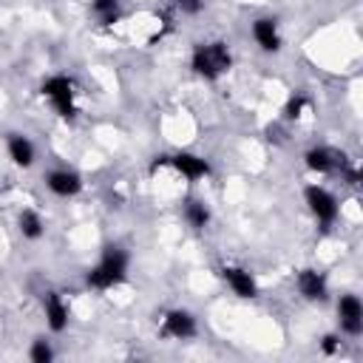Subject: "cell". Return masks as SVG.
I'll return each instance as SVG.
<instances>
[{"label": "cell", "mask_w": 363, "mask_h": 363, "mask_svg": "<svg viewBox=\"0 0 363 363\" xmlns=\"http://www.w3.org/2000/svg\"><path fill=\"white\" fill-rule=\"evenodd\" d=\"M190 65H193V71H196L199 77H204V79H218L221 74L230 71L233 57H230L227 43L213 40V43H199V45L193 48Z\"/></svg>", "instance_id": "6da1fadb"}, {"label": "cell", "mask_w": 363, "mask_h": 363, "mask_svg": "<svg viewBox=\"0 0 363 363\" xmlns=\"http://www.w3.org/2000/svg\"><path fill=\"white\" fill-rule=\"evenodd\" d=\"M162 335L176 337V340H187L196 335V318L187 309H170L162 320Z\"/></svg>", "instance_id": "8992f818"}, {"label": "cell", "mask_w": 363, "mask_h": 363, "mask_svg": "<svg viewBox=\"0 0 363 363\" xmlns=\"http://www.w3.org/2000/svg\"><path fill=\"white\" fill-rule=\"evenodd\" d=\"M337 315H340V329L346 335H360L363 332V303L357 295H343L337 301Z\"/></svg>", "instance_id": "52a82bcc"}, {"label": "cell", "mask_w": 363, "mask_h": 363, "mask_svg": "<svg viewBox=\"0 0 363 363\" xmlns=\"http://www.w3.org/2000/svg\"><path fill=\"white\" fill-rule=\"evenodd\" d=\"M303 105H306L303 96H292V99L286 102V108H284V116H286V119H298L301 111H303Z\"/></svg>", "instance_id": "d6986e66"}, {"label": "cell", "mask_w": 363, "mask_h": 363, "mask_svg": "<svg viewBox=\"0 0 363 363\" xmlns=\"http://www.w3.org/2000/svg\"><path fill=\"white\" fill-rule=\"evenodd\" d=\"M45 184H48V190H51L54 196H62V199L77 196V193L82 190V179H79V173H74V170H51L48 179H45Z\"/></svg>", "instance_id": "ba28073f"}, {"label": "cell", "mask_w": 363, "mask_h": 363, "mask_svg": "<svg viewBox=\"0 0 363 363\" xmlns=\"http://www.w3.org/2000/svg\"><path fill=\"white\" fill-rule=\"evenodd\" d=\"M9 156H11V162H14V164L28 167V164L34 162V145H31L26 136L11 133V136H9Z\"/></svg>", "instance_id": "5bb4252c"}, {"label": "cell", "mask_w": 363, "mask_h": 363, "mask_svg": "<svg viewBox=\"0 0 363 363\" xmlns=\"http://www.w3.org/2000/svg\"><path fill=\"white\" fill-rule=\"evenodd\" d=\"M173 6L182 11V14H199L204 9V0H173Z\"/></svg>", "instance_id": "ffe728a7"}, {"label": "cell", "mask_w": 363, "mask_h": 363, "mask_svg": "<svg viewBox=\"0 0 363 363\" xmlns=\"http://www.w3.org/2000/svg\"><path fill=\"white\" fill-rule=\"evenodd\" d=\"M303 159H306V167L315 173H343L349 167L346 156L335 147H309Z\"/></svg>", "instance_id": "5b68a950"}, {"label": "cell", "mask_w": 363, "mask_h": 363, "mask_svg": "<svg viewBox=\"0 0 363 363\" xmlns=\"http://www.w3.org/2000/svg\"><path fill=\"white\" fill-rule=\"evenodd\" d=\"M45 320H48L51 332H62L68 326V306L62 303V298L57 292H51L45 298Z\"/></svg>", "instance_id": "4fadbf2b"}, {"label": "cell", "mask_w": 363, "mask_h": 363, "mask_svg": "<svg viewBox=\"0 0 363 363\" xmlns=\"http://www.w3.org/2000/svg\"><path fill=\"white\" fill-rule=\"evenodd\" d=\"M125 272H128V255H125V250L108 247V250L102 252L99 264H96L94 269H88L85 281H88V286H94V289H111V286H116V284L125 278Z\"/></svg>", "instance_id": "7a4b0ae2"}, {"label": "cell", "mask_w": 363, "mask_h": 363, "mask_svg": "<svg viewBox=\"0 0 363 363\" xmlns=\"http://www.w3.org/2000/svg\"><path fill=\"white\" fill-rule=\"evenodd\" d=\"M298 289L306 301H323L326 298V278L318 269H301L298 272Z\"/></svg>", "instance_id": "7c38bea8"}, {"label": "cell", "mask_w": 363, "mask_h": 363, "mask_svg": "<svg viewBox=\"0 0 363 363\" xmlns=\"http://www.w3.org/2000/svg\"><path fill=\"white\" fill-rule=\"evenodd\" d=\"M303 199H306V204H309L312 216H315L323 227H329V224L337 218V199H335L326 187L312 184V187H306V190H303Z\"/></svg>", "instance_id": "277c9868"}, {"label": "cell", "mask_w": 363, "mask_h": 363, "mask_svg": "<svg viewBox=\"0 0 363 363\" xmlns=\"http://www.w3.org/2000/svg\"><path fill=\"white\" fill-rule=\"evenodd\" d=\"M184 221H187L190 227L201 230V227H207V221H210V210H207V207H204L201 201L190 199V201L184 204Z\"/></svg>", "instance_id": "9a60e30c"}, {"label": "cell", "mask_w": 363, "mask_h": 363, "mask_svg": "<svg viewBox=\"0 0 363 363\" xmlns=\"http://www.w3.org/2000/svg\"><path fill=\"white\" fill-rule=\"evenodd\" d=\"M221 275H224V281L230 284V289L238 298H255L258 289H255V281H252V275L247 269H241V267H224Z\"/></svg>", "instance_id": "8fae6325"}, {"label": "cell", "mask_w": 363, "mask_h": 363, "mask_svg": "<svg viewBox=\"0 0 363 363\" xmlns=\"http://www.w3.org/2000/svg\"><path fill=\"white\" fill-rule=\"evenodd\" d=\"M252 37L264 51H278L281 48V34H278V26H275L272 17H258L252 23Z\"/></svg>", "instance_id": "30bf717a"}, {"label": "cell", "mask_w": 363, "mask_h": 363, "mask_svg": "<svg viewBox=\"0 0 363 363\" xmlns=\"http://www.w3.org/2000/svg\"><path fill=\"white\" fill-rule=\"evenodd\" d=\"M170 164H173L184 179H190V182L210 176V164H207V159H201V156H196V153H176V156L170 159Z\"/></svg>", "instance_id": "9c48e42d"}, {"label": "cell", "mask_w": 363, "mask_h": 363, "mask_svg": "<svg viewBox=\"0 0 363 363\" xmlns=\"http://www.w3.org/2000/svg\"><path fill=\"white\" fill-rule=\"evenodd\" d=\"M91 9L102 26H111L119 20V0H91Z\"/></svg>", "instance_id": "2e32d148"}, {"label": "cell", "mask_w": 363, "mask_h": 363, "mask_svg": "<svg viewBox=\"0 0 363 363\" xmlns=\"http://www.w3.org/2000/svg\"><path fill=\"white\" fill-rule=\"evenodd\" d=\"M337 346H340V340H337L335 335H326V337H323V352H326V354H332Z\"/></svg>", "instance_id": "44dd1931"}, {"label": "cell", "mask_w": 363, "mask_h": 363, "mask_svg": "<svg viewBox=\"0 0 363 363\" xmlns=\"http://www.w3.org/2000/svg\"><path fill=\"white\" fill-rule=\"evenodd\" d=\"M43 96L51 99V105L57 108V113L62 119H71L77 113V108H74V79L71 77H65V74L48 77L43 82Z\"/></svg>", "instance_id": "3957f363"}, {"label": "cell", "mask_w": 363, "mask_h": 363, "mask_svg": "<svg viewBox=\"0 0 363 363\" xmlns=\"http://www.w3.org/2000/svg\"><path fill=\"white\" fill-rule=\"evenodd\" d=\"M51 357H54L51 346H48L45 340H34V346H31V360H34V363H48Z\"/></svg>", "instance_id": "ac0fdd59"}, {"label": "cell", "mask_w": 363, "mask_h": 363, "mask_svg": "<svg viewBox=\"0 0 363 363\" xmlns=\"http://www.w3.org/2000/svg\"><path fill=\"white\" fill-rule=\"evenodd\" d=\"M20 233H23V238H31V241L43 235V221H40V216L34 210H23L20 213Z\"/></svg>", "instance_id": "e0dca14e"}]
</instances>
